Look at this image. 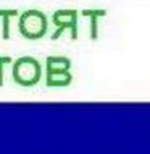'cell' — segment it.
Instances as JSON below:
<instances>
[{
	"label": "cell",
	"mask_w": 150,
	"mask_h": 154,
	"mask_svg": "<svg viewBox=\"0 0 150 154\" xmlns=\"http://www.w3.org/2000/svg\"><path fill=\"white\" fill-rule=\"evenodd\" d=\"M18 10H0V18H2V37L7 40L10 38V18L18 16Z\"/></svg>",
	"instance_id": "cell-7"
},
{
	"label": "cell",
	"mask_w": 150,
	"mask_h": 154,
	"mask_svg": "<svg viewBox=\"0 0 150 154\" xmlns=\"http://www.w3.org/2000/svg\"><path fill=\"white\" fill-rule=\"evenodd\" d=\"M81 14L90 18V38L95 40L97 35H99V18L105 16L106 10H82Z\"/></svg>",
	"instance_id": "cell-6"
},
{
	"label": "cell",
	"mask_w": 150,
	"mask_h": 154,
	"mask_svg": "<svg viewBox=\"0 0 150 154\" xmlns=\"http://www.w3.org/2000/svg\"><path fill=\"white\" fill-rule=\"evenodd\" d=\"M11 75L15 84L21 87H34L42 79V66L36 58L21 56L15 61Z\"/></svg>",
	"instance_id": "cell-2"
},
{
	"label": "cell",
	"mask_w": 150,
	"mask_h": 154,
	"mask_svg": "<svg viewBox=\"0 0 150 154\" xmlns=\"http://www.w3.org/2000/svg\"><path fill=\"white\" fill-rule=\"evenodd\" d=\"M71 60L66 56H47L45 60V72H60L71 69Z\"/></svg>",
	"instance_id": "cell-5"
},
{
	"label": "cell",
	"mask_w": 150,
	"mask_h": 154,
	"mask_svg": "<svg viewBox=\"0 0 150 154\" xmlns=\"http://www.w3.org/2000/svg\"><path fill=\"white\" fill-rule=\"evenodd\" d=\"M73 82V75L70 71H60V72H45V85L50 88L58 87H68Z\"/></svg>",
	"instance_id": "cell-4"
},
{
	"label": "cell",
	"mask_w": 150,
	"mask_h": 154,
	"mask_svg": "<svg viewBox=\"0 0 150 154\" xmlns=\"http://www.w3.org/2000/svg\"><path fill=\"white\" fill-rule=\"evenodd\" d=\"M11 58L10 56H0V87H3V67L5 64H10Z\"/></svg>",
	"instance_id": "cell-8"
},
{
	"label": "cell",
	"mask_w": 150,
	"mask_h": 154,
	"mask_svg": "<svg viewBox=\"0 0 150 154\" xmlns=\"http://www.w3.org/2000/svg\"><path fill=\"white\" fill-rule=\"evenodd\" d=\"M77 16L79 11L73 8H63V10H57L52 14V21L57 26V31L52 34V40H57L65 31L70 29L71 31V38L76 40L77 38Z\"/></svg>",
	"instance_id": "cell-3"
},
{
	"label": "cell",
	"mask_w": 150,
	"mask_h": 154,
	"mask_svg": "<svg viewBox=\"0 0 150 154\" xmlns=\"http://www.w3.org/2000/svg\"><path fill=\"white\" fill-rule=\"evenodd\" d=\"M18 29H19V34L28 40H41L47 34V29H48V21L45 13L34 8L24 10L19 14Z\"/></svg>",
	"instance_id": "cell-1"
}]
</instances>
